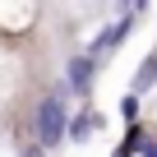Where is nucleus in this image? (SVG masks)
Masks as SVG:
<instances>
[{
    "instance_id": "obj_1",
    "label": "nucleus",
    "mask_w": 157,
    "mask_h": 157,
    "mask_svg": "<svg viewBox=\"0 0 157 157\" xmlns=\"http://www.w3.org/2000/svg\"><path fill=\"white\" fill-rule=\"evenodd\" d=\"M65 129H69V106H65V97H42V106H37V148L42 152H51V148H60L65 143Z\"/></svg>"
},
{
    "instance_id": "obj_2",
    "label": "nucleus",
    "mask_w": 157,
    "mask_h": 157,
    "mask_svg": "<svg viewBox=\"0 0 157 157\" xmlns=\"http://www.w3.org/2000/svg\"><path fill=\"white\" fill-rule=\"evenodd\" d=\"M139 14H143V5H129V14H125V19H116V23H111V28H102V33H97V37H93V46H88V56H97V51H111V46H116V42H125V37H129V28H134V19H139Z\"/></svg>"
},
{
    "instance_id": "obj_3",
    "label": "nucleus",
    "mask_w": 157,
    "mask_h": 157,
    "mask_svg": "<svg viewBox=\"0 0 157 157\" xmlns=\"http://www.w3.org/2000/svg\"><path fill=\"white\" fill-rule=\"evenodd\" d=\"M93 78H97L93 56H74V60H69V74H65V88H69V93L88 97V93H93Z\"/></svg>"
},
{
    "instance_id": "obj_4",
    "label": "nucleus",
    "mask_w": 157,
    "mask_h": 157,
    "mask_svg": "<svg viewBox=\"0 0 157 157\" xmlns=\"http://www.w3.org/2000/svg\"><path fill=\"white\" fill-rule=\"evenodd\" d=\"M102 129V116L97 111H78L74 120H69V129H65V139H74V143H83L88 134H97Z\"/></svg>"
},
{
    "instance_id": "obj_5",
    "label": "nucleus",
    "mask_w": 157,
    "mask_h": 157,
    "mask_svg": "<svg viewBox=\"0 0 157 157\" xmlns=\"http://www.w3.org/2000/svg\"><path fill=\"white\" fill-rule=\"evenodd\" d=\"M152 83H157V51H152V56L134 69V97H139V93H148Z\"/></svg>"
},
{
    "instance_id": "obj_6",
    "label": "nucleus",
    "mask_w": 157,
    "mask_h": 157,
    "mask_svg": "<svg viewBox=\"0 0 157 157\" xmlns=\"http://www.w3.org/2000/svg\"><path fill=\"white\" fill-rule=\"evenodd\" d=\"M120 120H125V125H139V97H134V93L120 97Z\"/></svg>"
},
{
    "instance_id": "obj_7",
    "label": "nucleus",
    "mask_w": 157,
    "mask_h": 157,
    "mask_svg": "<svg viewBox=\"0 0 157 157\" xmlns=\"http://www.w3.org/2000/svg\"><path fill=\"white\" fill-rule=\"evenodd\" d=\"M143 157H157V139H152V143H143Z\"/></svg>"
},
{
    "instance_id": "obj_8",
    "label": "nucleus",
    "mask_w": 157,
    "mask_h": 157,
    "mask_svg": "<svg viewBox=\"0 0 157 157\" xmlns=\"http://www.w3.org/2000/svg\"><path fill=\"white\" fill-rule=\"evenodd\" d=\"M23 157H42V148H33V152H23Z\"/></svg>"
}]
</instances>
